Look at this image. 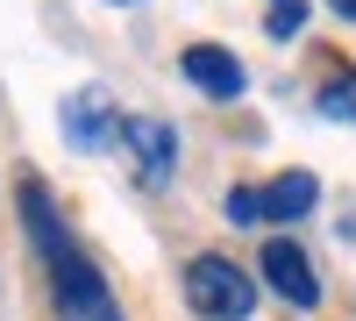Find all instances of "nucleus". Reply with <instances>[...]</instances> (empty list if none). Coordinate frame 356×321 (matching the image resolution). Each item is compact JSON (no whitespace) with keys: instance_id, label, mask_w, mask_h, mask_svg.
Masks as SVG:
<instances>
[{"instance_id":"f257e3e1","label":"nucleus","mask_w":356,"mask_h":321,"mask_svg":"<svg viewBox=\"0 0 356 321\" xmlns=\"http://www.w3.org/2000/svg\"><path fill=\"white\" fill-rule=\"evenodd\" d=\"M186 300H193L200 321H250V307H257V279L235 265V257L200 250L193 265H186Z\"/></svg>"},{"instance_id":"f03ea898","label":"nucleus","mask_w":356,"mask_h":321,"mask_svg":"<svg viewBox=\"0 0 356 321\" xmlns=\"http://www.w3.org/2000/svg\"><path fill=\"white\" fill-rule=\"evenodd\" d=\"M50 300H57V321H122V307H114L107 293V279L100 265L86 250H65V257H50Z\"/></svg>"},{"instance_id":"7ed1b4c3","label":"nucleus","mask_w":356,"mask_h":321,"mask_svg":"<svg viewBox=\"0 0 356 321\" xmlns=\"http://www.w3.org/2000/svg\"><path fill=\"white\" fill-rule=\"evenodd\" d=\"M122 150L136 157V179L143 186H164L178 171V129L157 122V114H122Z\"/></svg>"},{"instance_id":"20e7f679","label":"nucleus","mask_w":356,"mask_h":321,"mask_svg":"<svg viewBox=\"0 0 356 321\" xmlns=\"http://www.w3.org/2000/svg\"><path fill=\"white\" fill-rule=\"evenodd\" d=\"M15 208H22V228H29V243H36L43 265H50V257H65V250H79L72 228H65V208H57V193H50L43 179H22V186H15Z\"/></svg>"},{"instance_id":"39448f33","label":"nucleus","mask_w":356,"mask_h":321,"mask_svg":"<svg viewBox=\"0 0 356 321\" xmlns=\"http://www.w3.org/2000/svg\"><path fill=\"white\" fill-rule=\"evenodd\" d=\"M257 272L271 279V293H278V300H292V307H314V300H321L314 257L292 243V236H271V243H264V265H257Z\"/></svg>"},{"instance_id":"423d86ee","label":"nucleus","mask_w":356,"mask_h":321,"mask_svg":"<svg viewBox=\"0 0 356 321\" xmlns=\"http://www.w3.org/2000/svg\"><path fill=\"white\" fill-rule=\"evenodd\" d=\"M65 143L72 150H107V143H122V114L100 86H86V93L65 100Z\"/></svg>"},{"instance_id":"0eeeda50","label":"nucleus","mask_w":356,"mask_h":321,"mask_svg":"<svg viewBox=\"0 0 356 321\" xmlns=\"http://www.w3.org/2000/svg\"><path fill=\"white\" fill-rule=\"evenodd\" d=\"M178 72H186L207 100H235V93L250 86V79H243V65H235V50H221V43H193L186 57H178Z\"/></svg>"},{"instance_id":"6e6552de","label":"nucleus","mask_w":356,"mask_h":321,"mask_svg":"<svg viewBox=\"0 0 356 321\" xmlns=\"http://www.w3.org/2000/svg\"><path fill=\"white\" fill-rule=\"evenodd\" d=\"M257 193H264V221H307V214H314V200H321L314 171H285V179L257 186Z\"/></svg>"},{"instance_id":"1a4fd4ad","label":"nucleus","mask_w":356,"mask_h":321,"mask_svg":"<svg viewBox=\"0 0 356 321\" xmlns=\"http://www.w3.org/2000/svg\"><path fill=\"white\" fill-rule=\"evenodd\" d=\"M321 114H335V122L356 129V65H328V79H321Z\"/></svg>"},{"instance_id":"9d476101","label":"nucleus","mask_w":356,"mask_h":321,"mask_svg":"<svg viewBox=\"0 0 356 321\" xmlns=\"http://www.w3.org/2000/svg\"><path fill=\"white\" fill-rule=\"evenodd\" d=\"M264 29H271L278 43H292L307 29V0H271V8H264Z\"/></svg>"},{"instance_id":"9b49d317","label":"nucleus","mask_w":356,"mask_h":321,"mask_svg":"<svg viewBox=\"0 0 356 321\" xmlns=\"http://www.w3.org/2000/svg\"><path fill=\"white\" fill-rule=\"evenodd\" d=\"M228 221H235V228H264V193H257V186H235V193H228Z\"/></svg>"},{"instance_id":"f8f14e48","label":"nucleus","mask_w":356,"mask_h":321,"mask_svg":"<svg viewBox=\"0 0 356 321\" xmlns=\"http://www.w3.org/2000/svg\"><path fill=\"white\" fill-rule=\"evenodd\" d=\"M328 8H335V15H342V22H356V0H328Z\"/></svg>"},{"instance_id":"ddd939ff","label":"nucleus","mask_w":356,"mask_h":321,"mask_svg":"<svg viewBox=\"0 0 356 321\" xmlns=\"http://www.w3.org/2000/svg\"><path fill=\"white\" fill-rule=\"evenodd\" d=\"M114 8H129V0H114Z\"/></svg>"}]
</instances>
